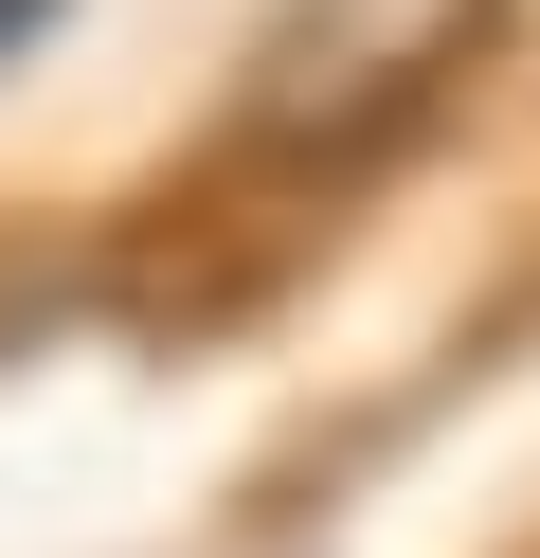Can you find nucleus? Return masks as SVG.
<instances>
[{"label":"nucleus","instance_id":"nucleus-1","mask_svg":"<svg viewBox=\"0 0 540 558\" xmlns=\"http://www.w3.org/2000/svg\"><path fill=\"white\" fill-rule=\"evenodd\" d=\"M487 19L504 0H288L271 54H252V145H288V162L396 145V126L487 54Z\"/></svg>","mask_w":540,"mask_h":558},{"label":"nucleus","instance_id":"nucleus-2","mask_svg":"<svg viewBox=\"0 0 540 558\" xmlns=\"http://www.w3.org/2000/svg\"><path fill=\"white\" fill-rule=\"evenodd\" d=\"M36 19H72V0H0V73H19V54H36Z\"/></svg>","mask_w":540,"mask_h":558}]
</instances>
